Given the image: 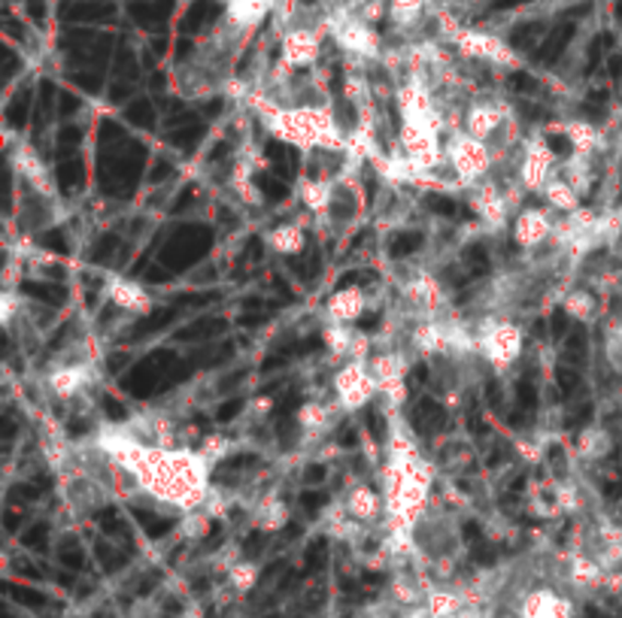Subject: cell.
<instances>
[{
  "instance_id": "obj_1",
  "label": "cell",
  "mask_w": 622,
  "mask_h": 618,
  "mask_svg": "<svg viewBox=\"0 0 622 618\" xmlns=\"http://www.w3.org/2000/svg\"><path fill=\"white\" fill-rule=\"evenodd\" d=\"M95 445L107 452L128 476H134L140 495L171 507L179 515L203 510L210 491L216 488L213 464L191 445H150L128 428L101 430Z\"/></svg>"
},
{
  "instance_id": "obj_2",
  "label": "cell",
  "mask_w": 622,
  "mask_h": 618,
  "mask_svg": "<svg viewBox=\"0 0 622 618\" xmlns=\"http://www.w3.org/2000/svg\"><path fill=\"white\" fill-rule=\"evenodd\" d=\"M447 164L459 189H473L495 174V152L486 140H477L468 131L456 128L447 136Z\"/></svg>"
},
{
  "instance_id": "obj_3",
  "label": "cell",
  "mask_w": 622,
  "mask_h": 618,
  "mask_svg": "<svg viewBox=\"0 0 622 618\" xmlns=\"http://www.w3.org/2000/svg\"><path fill=\"white\" fill-rule=\"evenodd\" d=\"M526 352V331L514 319H492L480 334V355L492 367V373H510Z\"/></svg>"
},
{
  "instance_id": "obj_4",
  "label": "cell",
  "mask_w": 622,
  "mask_h": 618,
  "mask_svg": "<svg viewBox=\"0 0 622 618\" xmlns=\"http://www.w3.org/2000/svg\"><path fill=\"white\" fill-rule=\"evenodd\" d=\"M331 391H335V404L340 406L343 416L362 413L379 397V382L371 373L367 361H347L340 364L331 377Z\"/></svg>"
},
{
  "instance_id": "obj_5",
  "label": "cell",
  "mask_w": 622,
  "mask_h": 618,
  "mask_svg": "<svg viewBox=\"0 0 622 618\" xmlns=\"http://www.w3.org/2000/svg\"><path fill=\"white\" fill-rule=\"evenodd\" d=\"M559 174V158H555L553 146H550V140L541 134V131H535V134H528L523 140V146H519V164H516V179L523 182V189L528 194H538L541 198L543 186Z\"/></svg>"
},
{
  "instance_id": "obj_6",
  "label": "cell",
  "mask_w": 622,
  "mask_h": 618,
  "mask_svg": "<svg viewBox=\"0 0 622 618\" xmlns=\"http://www.w3.org/2000/svg\"><path fill=\"white\" fill-rule=\"evenodd\" d=\"M453 46L461 58L468 61H483L492 68H507L514 70L523 64V58L514 52L510 43H504L498 34H489V31H477V27H461L459 34L453 37Z\"/></svg>"
},
{
  "instance_id": "obj_7",
  "label": "cell",
  "mask_w": 622,
  "mask_h": 618,
  "mask_svg": "<svg viewBox=\"0 0 622 618\" xmlns=\"http://www.w3.org/2000/svg\"><path fill=\"white\" fill-rule=\"evenodd\" d=\"M325 22H292L280 37V58L289 70H307L319 61L325 40Z\"/></svg>"
},
{
  "instance_id": "obj_8",
  "label": "cell",
  "mask_w": 622,
  "mask_h": 618,
  "mask_svg": "<svg viewBox=\"0 0 622 618\" xmlns=\"http://www.w3.org/2000/svg\"><path fill=\"white\" fill-rule=\"evenodd\" d=\"M7 158L13 174L25 182L27 189L34 191L37 198L52 201L55 198V179L49 174V164L43 162V155L31 146L27 140H7Z\"/></svg>"
},
{
  "instance_id": "obj_9",
  "label": "cell",
  "mask_w": 622,
  "mask_h": 618,
  "mask_svg": "<svg viewBox=\"0 0 622 618\" xmlns=\"http://www.w3.org/2000/svg\"><path fill=\"white\" fill-rule=\"evenodd\" d=\"M95 379L97 367L92 358L61 361L46 373V391L52 394L58 404H70V401H77V397H82L85 391L92 389Z\"/></svg>"
},
{
  "instance_id": "obj_10",
  "label": "cell",
  "mask_w": 622,
  "mask_h": 618,
  "mask_svg": "<svg viewBox=\"0 0 622 618\" xmlns=\"http://www.w3.org/2000/svg\"><path fill=\"white\" fill-rule=\"evenodd\" d=\"M510 124H514V109L501 100H489V97L468 104L461 116V131H468L477 140H486V143H495Z\"/></svg>"
},
{
  "instance_id": "obj_11",
  "label": "cell",
  "mask_w": 622,
  "mask_h": 618,
  "mask_svg": "<svg viewBox=\"0 0 622 618\" xmlns=\"http://www.w3.org/2000/svg\"><path fill=\"white\" fill-rule=\"evenodd\" d=\"M468 203H471L473 215L480 218V225L486 230H501L510 222V215H516L504 182H498L495 176H489L486 182L468 189Z\"/></svg>"
},
{
  "instance_id": "obj_12",
  "label": "cell",
  "mask_w": 622,
  "mask_h": 618,
  "mask_svg": "<svg viewBox=\"0 0 622 618\" xmlns=\"http://www.w3.org/2000/svg\"><path fill=\"white\" fill-rule=\"evenodd\" d=\"M555 225L559 218L550 206H523L514 215V228H510V240L516 249L523 252H538L547 242H553Z\"/></svg>"
},
{
  "instance_id": "obj_13",
  "label": "cell",
  "mask_w": 622,
  "mask_h": 618,
  "mask_svg": "<svg viewBox=\"0 0 622 618\" xmlns=\"http://www.w3.org/2000/svg\"><path fill=\"white\" fill-rule=\"evenodd\" d=\"M104 297L119 312H128V316H146L155 307V297H152L150 288L131 280V276H122V273L104 276Z\"/></svg>"
},
{
  "instance_id": "obj_14",
  "label": "cell",
  "mask_w": 622,
  "mask_h": 618,
  "mask_svg": "<svg viewBox=\"0 0 622 618\" xmlns=\"http://www.w3.org/2000/svg\"><path fill=\"white\" fill-rule=\"evenodd\" d=\"M516 618H577V606L568 594L555 592L550 585H538L519 597Z\"/></svg>"
},
{
  "instance_id": "obj_15",
  "label": "cell",
  "mask_w": 622,
  "mask_h": 618,
  "mask_svg": "<svg viewBox=\"0 0 622 618\" xmlns=\"http://www.w3.org/2000/svg\"><path fill=\"white\" fill-rule=\"evenodd\" d=\"M343 507L350 512V519L365 524V527H379L386 522V498L374 485L352 483L343 495Z\"/></svg>"
},
{
  "instance_id": "obj_16",
  "label": "cell",
  "mask_w": 622,
  "mask_h": 618,
  "mask_svg": "<svg viewBox=\"0 0 622 618\" xmlns=\"http://www.w3.org/2000/svg\"><path fill=\"white\" fill-rule=\"evenodd\" d=\"M404 297L422 319H437V309L444 307V285L432 270H420L404 283Z\"/></svg>"
},
{
  "instance_id": "obj_17",
  "label": "cell",
  "mask_w": 622,
  "mask_h": 618,
  "mask_svg": "<svg viewBox=\"0 0 622 618\" xmlns=\"http://www.w3.org/2000/svg\"><path fill=\"white\" fill-rule=\"evenodd\" d=\"M280 0H231L225 3V19L222 25L231 27L234 34H253L256 27H261V22L268 19L271 13H277Z\"/></svg>"
},
{
  "instance_id": "obj_18",
  "label": "cell",
  "mask_w": 622,
  "mask_h": 618,
  "mask_svg": "<svg viewBox=\"0 0 622 618\" xmlns=\"http://www.w3.org/2000/svg\"><path fill=\"white\" fill-rule=\"evenodd\" d=\"M605 577L608 570L598 564V558H592L589 551H571L565 558V582L574 592L589 594L605 589Z\"/></svg>"
},
{
  "instance_id": "obj_19",
  "label": "cell",
  "mask_w": 622,
  "mask_h": 618,
  "mask_svg": "<svg viewBox=\"0 0 622 618\" xmlns=\"http://www.w3.org/2000/svg\"><path fill=\"white\" fill-rule=\"evenodd\" d=\"M338 416H343L338 404H328V401H304V404L298 406V413H295V425H298L301 433H304L307 440H316V445H319L325 437H328V430L335 428Z\"/></svg>"
},
{
  "instance_id": "obj_20",
  "label": "cell",
  "mask_w": 622,
  "mask_h": 618,
  "mask_svg": "<svg viewBox=\"0 0 622 618\" xmlns=\"http://www.w3.org/2000/svg\"><path fill=\"white\" fill-rule=\"evenodd\" d=\"M338 176H304L298 182V201L316 218L328 215L338 198Z\"/></svg>"
},
{
  "instance_id": "obj_21",
  "label": "cell",
  "mask_w": 622,
  "mask_h": 618,
  "mask_svg": "<svg viewBox=\"0 0 622 618\" xmlns=\"http://www.w3.org/2000/svg\"><path fill=\"white\" fill-rule=\"evenodd\" d=\"M553 128L555 131H562V134H565L571 152H577V155H586V158H596L598 152L605 148V143H608V136H605V131L598 128L596 121L568 119V121H555Z\"/></svg>"
},
{
  "instance_id": "obj_22",
  "label": "cell",
  "mask_w": 622,
  "mask_h": 618,
  "mask_svg": "<svg viewBox=\"0 0 622 618\" xmlns=\"http://www.w3.org/2000/svg\"><path fill=\"white\" fill-rule=\"evenodd\" d=\"M367 312V292L359 285H347L331 292V297L325 300V319L340 324H355Z\"/></svg>"
},
{
  "instance_id": "obj_23",
  "label": "cell",
  "mask_w": 622,
  "mask_h": 618,
  "mask_svg": "<svg viewBox=\"0 0 622 618\" xmlns=\"http://www.w3.org/2000/svg\"><path fill=\"white\" fill-rule=\"evenodd\" d=\"M249 519H253V524H256L258 531H265V534H280L285 524H289V519H292V510H289V503H285L280 491H268V495L258 498Z\"/></svg>"
},
{
  "instance_id": "obj_24",
  "label": "cell",
  "mask_w": 622,
  "mask_h": 618,
  "mask_svg": "<svg viewBox=\"0 0 622 618\" xmlns=\"http://www.w3.org/2000/svg\"><path fill=\"white\" fill-rule=\"evenodd\" d=\"M265 246L271 249L273 255L280 258H295L304 252V246H307V230H304V218L298 222H283V225H277L265 234Z\"/></svg>"
},
{
  "instance_id": "obj_25",
  "label": "cell",
  "mask_w": 622,
  "mask_h": 618,
  "mask_svg": "<svg viewBox=\"0 0 622 618\" xmlns=\"http://www.w3.org/2000/svg\"><path fill=\"white\" fill-rule=\"evenodd\" d=\"M541 201H543V206H550L553 213H559V215H571V213H577L583 206V194L574 186H571L568 179L565 176H559L555 174L547 186H543V191H541Z\"/></svg>"
},
{
  "instance_id": "obj_26",
  "label": "cell",
  "mask_w": 622,
  "mask_h": 618,
  "mask_svg": "<svg viewBox=\"0 0 622 618\" xmlns=\"http://www.w3.org/2000/svg\"><path fill=\"white\" fill-rule=\"evenodd\" d=\"M256 167L246 162H234V167H231V176H228V186L231 191H234V198L244 203V206H261L265 203V194H261V189H258L256 182Z\"/></svg>"
},
{
  "instance_id": "obj_27",
  "label": "cell",
  "mask_w": 622,
  "mask_h": 618,
  "mask_svg": "<svg viewBox=\"0 0 622 618\" xmlns=\"http://www.w3.org/2000/svg\"><path fill=\"white\" fill-rule=\"evenodd\" d=\"M355 336L359 331L352 324H340V322H325L322 328V346L325 352L335 358V361L347 364L352 361V349H355Z\"/></svg>"
},
{
  "instance_id": "obj_28",
  "label": "cell",
  "mask_w": 622,
  "mask_h": 618,
  "mask_svg": "<svg viewBox=\"0 0 622 618\" xmlns=\"http://www.w3.org/2000/svg\"><path fill=\"white\" fill-rule=\"evenodd\" d=\"M562 312L580 324H592L598 319V295L592 288H571L568 295H562Z\"/></svg>"
},
{
  "instance_id": "obj_29",
  "label": "cell",
  "mask_w": 622,
  "mask_h": 618,
  "mask_svg": "<svg viewBox=\"0 0 622 618\" xmlns=\"http://www.w3.org/2000/svg\"><path fill=\"white\" fill-rule=\"evenodd\" d=\"M559 176H565L580 194H589L592 186H596V164H592V158H586V155L571 152L565 164H559Z\"/></svg>"
},
{
  "instance_id": "obj_30",
  "label": "cell",
  "mask_w": 622,
  "mask_h": 618,
  "mask_svg": "<svg viewBox=\"0 0 622 618\" xmlns=\"http://www.w3.org/2000/svg\"><path fill=\"white\" fill-rule=\"evenodd\" d=\"M610 449H613V440H610V433L601 428V425H589V428H583L580 437H577V457L586 461V464L608 457Z\"/></svg>"
},
{
  "instance_id": "obj_31",
  "label": "cell",
  "mask_w": 622,
  "mask_h": 618,
  "mask_svg": "<svg viewBox=\"0 0 622 618\" xmlns=\"http://www.w3.org/2000/svg\"><path fill=\"white\" fill-rule=\"evenodd\" d=\"M425 609L434 618H453L465 609V597H461L456 585H434L429 597H425Z\"/></svg>"
},
{
  "instance_id": "obj_32",
  "label": "cell",
  "mask_w": 622,
  "mask_h": 618,
  "mask_svg": "<svg viewBox=\"0 0 622 618\" xmlns=\"http://www.w3.org/2000/svg\"><path fill=\"white\" fill-rule=\"evenodd\" d=\"M432 10V0H389V22L398 31H413Z\"/></svg>"
},
{
  "instance_id": "obj_33",
  "label": "cell",
  "mask_w": 622,
  "mask_h": 618,
  "mask_svg": "<svg viewBox=\"0 0 622 618\" xmlns=\"http://www.w3.org/2000/svg\"><path fill=\"white\" fill-rule=\"evenodd\" d=\"M258 579H261V567H258L256 561H246V558L234 561V564L228 567V573H225V582H228V589L237 594V597L253 592L258 585Z\"/></svg>"
},
{
  "instance_id": "obj_34",
  "label": "cell",
  "mask_w": 622,
  "mask_h": 618,
  "mask_svg": "<svg viewBox=\"0 0 622 618\" xmlns=\"http://www.w3.org/2000/svg\"><path fill=\"white\" fill-rule=\"evenodd\" d=\"M213 515L207 510H195V512H186V515H179V524H176V534L186 539V543H201L213 534Z\"/></svg>"
},
{
  "instance_id": "obj_35",
  "label": "cell",
  "mask_w": 622,
  "mask_h": 618,
  "mask_svg": "<svg viewBox=\"0 0 622 618\" xmlns=\"http://www.w3.org/2000/svg\"><path fill=\"white\" fill-rule=\"evenodd\" d=\"M237 449V440L234 437H228V433H222V430H213V433H207V437H201V443H198V452H201L213 467H216L219 461H225V457L231 455Z\"/></svg>"
},
{
  "instance_id": "obj_36",
  "label": "cell",
  "mask_w": 622,
  "mask_h": 618,
  "mask_svg": "<svg viewBox=\"0 0 622 618\" xmlns=\"http://www.w3.org/2000/svg\"><path fill=\"white\" fill-rule=\"evenodd\" d=\"M555 507H559L562 515H574V512H580V507H583L580 488H577L574 483H568V479L555 485Z\"/></svg>"
},
{
  "instance_id": "obj_37",
  "label": "cell",
  "mask_w": 622,
  "mask_h": 618,
  "mask_svg": "<svg viewBox=\"0 0 622 618\" xmlns=\"http://www.w3.org/2000/svg\"><path fill=\"white\" fill-rule=\"evenodd\" d=\"M19 312H25V297L19 295V288H3V295H0V322H3L7 331L13 328Z\"/></svg>"
},
{
  "instance_id": "obj_38",
  "label": "cell",
  "mask_w": 622,
  "mask_h": 618,
  "mask_svg": "<svg viewBox=\"0 0 622 618\" xmlns=\"http://www.w3.org/2000/svg\"><path fill=\"white\" fill-rule=\"evenodd\" d=\"M601 592L608 594L610 601H617L622 606V567L620 570H610L608 577H605V589Z\"/></svg>"
},
{
  "instance_id": "obj_39",
  "label": "cell",
  "mask_w": 622,
  "mask_h": 618,
  "mask_svg": "<svg viewBox=\"0 0 622 618\" xmlns=\"http://www.w3.org/2000/svg\"><path fill=\"white\" fill-rule=\"evenodd\" d=\"M516 452L526 464H541V445L538 443H526V440H516Z\"/></svg>"
},
{
  "instance_id": "obj_40",
  "label": "cell",
  "mask_w": 622,
  "mask_h": 618,
  "mask_svg": "<svg viewBox=\"0 0 622 618\" xmlns=\"http://www.w3.org/2000/svg\"><path fill=\"white\" fill-rule=\"evenodd\" d=\"M271 409H273L271 397H256V401L249 404V416L265 418V416H271Z\"/></svg>"
},
{
  "instance_id": "obj_41",
  "label": "cell",
  "mask_w": 622,
  "mask_h": 618,
  "mask_svg": "<svg viewBox=\"0 0 622 618\" xmlns=\"http://www.w3.org/2000/svg\"><path fill=\"white\" fill-rule=\"evenodd\" d=\"M395 618H434V616L425 609V604H422V606H410V609H401Z\"/></svg>"
},
{
  "instance_id": "obj_42",
  "label": "cell",
  "mask_w": 622,
  "mask_h": 618,
  "mask_svg": "<svg viewBox=\"0 0 622 618\" xmlns=\"http://www.w3.org/2000/svg\"><path fill=\"white\" fill-rule=\"evenodd\" d=\"M617 218H620V228H622V206H620V210H617Z\"/></svg>"
},
{
  "instance_id": "obj_43",
  "label": "cell",
  "mask_w": 622,
  "mask_h": 618,
  "mask_svg": "<svg viewBox=\"0 0 622 618\" xmlns=\"http://www.w3.org/2000/svg\"><path fill=\"white\" fill-rule=\"evenodd\" d=\"M461 3H480V0H461Z\"/></svg>"
},
{
  "instance_id": "obj_44",
  "label": "cell",
  "mask_w": 622,
  "mask_h": 618,
  "mask_svg": "<svg viewBox=\"0 0 622 618\" xmlns=\"http://www.w3.org/2000/svg\"><path fill=\"white\" fill-rule=\"evenodd\" d=\"M219 3H231V0H219Z\"/></svg>"
},
{
  "instance_id": "obj_45",
  "label": "cell",
  "mask_w": 622,
  "mask_h": 618,
  "mask_svg": "<svg viewBox=\"0 0 622 618\" xmlns=\"http://www.w3.org/2000/svg\"><path fill=\"white\" fill-rule=\"evenodd\" d=\"M486 618H492V616H486Z\"/></svg>"
}]
</instances>
